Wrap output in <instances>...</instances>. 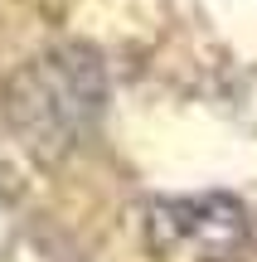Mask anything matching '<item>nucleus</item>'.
<instances>
[{"label":"nucleus","mask_w":257,"mask_h":262,"mask_svg":"<svg viewBox=\"0 0 257 262\" xmlns=\"http://www.w3.org/2000/svg\"><path fill=\"white\" fill-rule=\"evenodd\" d=\"M5 112L29 150H68L102 112V68L87 49H54L10 83Z\"/></svg>","instance_id":"f257e3e1"},{"label":"nucleus","mask_w":257,"mask_h":262,"mask_svg":"<svg viewBox=\"0 0 257 262\" xmlns=\"http://www.w3.org/2000/svg\"><path fill=\"white\" fill-rule=\"evenodd\" d=\"M146 233L160 262H233L248 243V209L223 194L165 199L151 209Z\"/></svg>","instance_id":"f03ea898"}]
</instances>
